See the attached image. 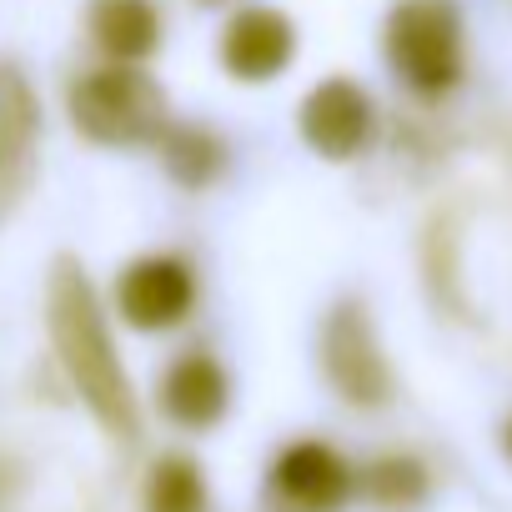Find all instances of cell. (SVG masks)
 Wrapping results in <instances>:
<instances>
[{"instance_id": "cell-2", "label": "cell", "mask_w": 512, "mask_h": 512, "mask_svg": "<svg viewBox=\"0 0 512 512\" xmlns=\"http://www.w3.org/2000/svg\"><path fill=\"white\" fill-rule=\"evenodd\" d=\"M387 66L417 96H442L462 81L467 31L452 0H397L387 16Z\"/></svg>"}, {"instance_id": "cell-8", "label": "cell", "mask_w": 512, "mask_h": 512, "mask_svg": "<svg viewBox=\"0 0 512 512\" xmlns=\"http://www.w3.org/2000/svg\"><path fill=\"white\" fill-rule=\"evenodd\" d=\"M292 56H297V26L272 6H246L221 31V66L246 86L277 81L292 66Z\"/></svg>"}, {"instance_id": "cell-13", "label": "cell", "mask_w": 512, "mask_h": 512, "mask_svg": "<svg viewBox=\"0 0 512 512\" xmlns=\"http://www.w3.org/2000/svg\"><path fill=\"white\" fill-rule=\"evenodd\" d=\"M146 512H206V477L191 457H161L146 477Z\"/></svg>"}, {"instance_id": "cell-1", "label": "cell", "mask_w": 512, "mask_h": 512, "mask_svg": "<svg viewBox=\"0 0 512 512\" xmlns=\"http://www.w3.org/2000/svg\"><path fill=\"white\" fill-rule=\"evenodd\" d=\"M46 322H51L56 357H61L66 377L76 382L81 402L96 412V422H101L111 437L136 442L141 417H136V397H131L126 367H121V357H116V342H111L101 297H96L91 277L81 272V262H71V256H61V262L51 267Z\"/></svg>"}, {"instance_id": "cell-15", "label": "cell", "mask_w": 512, "mask_h": 512, "mask_svg": "<svg viewBox=\"0 0 512 512\" xmlns=\"http://www.w3.org/2000/svg\"><path fill=\"white\" fill-rule=\"evenodd\" d=\"M502 447H507V457H512V422H507V432H502Z\"/></svg>"}, {"instance_id": "cell-11", "label": "cell", "mask_w": 512, "mask_h": 512, "mask_svg": "<svg viewBox=\"0 0 512 512\" xmlns=\"http://www.w3.org/2000/svg\"><path fill=\"white\" fill-rule=\"evenodd\" d=\"M86 26L111 61H146L161 46V16L151 0H91Z\"/></svg>"}, {"instance_id": "cell-9", "label": "cell", "mask_w": 512, "mask_h": 512, "mask_svg": "<svg viewBox=\"0 0 512 512\" xmlns=\"http://www.w3.org/2000/svg\"><path fill=\"white\" fill-rule=\"evenodd\" d=\"M226 402H231V382L221 372L216 357L206 352H186L171 362V372L161 377V407L176 427H191V432H206L226 417Z\"/></svg>"}, {"instance_id": "cell-3", "label": "cell", "mask_w": 512, "mask_h": 512, "mask_svg": "<svg viewBox=\"0 0 512 512\" xmlns=\"http://www.w3.org/2000/svg\"><path fill=\"white\" fill-rule=\"evenodd\" d=\"M66 106H71V126L96 146H141V141H156L166 126L161 86L131 61L86 71L71 86Z\"/></svg>"}, {"instance_id": "cell-12", "label": "cell", "mask_w": 512, "mask_h": 512, "mask_svg": "<svg viewBox=\"0 0 512 512\" xmlns=\"http://www.w3.org/2000/svg\"><path fill=\"white\" fill-rule=\"evenodd\" d=\"M156 146H161V166L171 171V181H181L191 191L196 186H211L216 171L226 166L221 136L206 131V126H191V121H166L161 136H156Z\"/></svg>"}, {"instance_id": "cell-14", "label": "cell", "mask_w": 512, "mask_h": 512, "mask_svg": "<svg viewBox=\"0 0 512 512\" xmlns=\"http://www.w3.org/2000/svg\"><path fill=\"white\" fill-rule=\"evenodd\" d=\"M362 487H367V497H372L377 507L407 512V507H417V502L427 497V472H422L417 457L392 452V457H377V462L362 472Z\"/></svg>"}, {"instance_id": "cell-6", "label": "cell", "mask_w": 512, "mask_h": 512, "mask_svg": "<svg viewBox=\"0 0 512 512\" xmlns=\"http://www.w3.org/2000/svg\"><path fill=\"white\" fill-rule=\"evenodd\" d=\"M297 121H302V141L327 161H352L377 136V106L347 76H327L322 86H312Z\"/></svg>"}, {"instance_id": "cell-5", "label": "cell", "mask_w": 512, "mask_h": 512, "mask_svg": "<svg viewBox=\"0 0 512 512\" xmlns=\"http://www.w3.org/2000/svg\"><path fill=\"white\" fill-rule=\"evenodd\" d=\"M116 307L136 332H171L196 307V272L171 251L141 256L116 282Z\"/></svg>"}, {"instance_id": "cell-4", "label": "cell", "mask_w": 512, "mask_h": 512, "mask_svg": "<svg viewBox=\"0 0 512 512\" xmlns=\"http://www.w3.org/2000/svg\"><path fill=\"white\" fill-rule=\"evenodd\" d=\"M322 372L332 392L352 407H387L392 402V367L382 357V342L367 322V307L337 302L322 327Z\"/></svg>"}, {"instance_id": "cell-10", "label": "cell", "mask_w": 512, "mask_h": 512, "mask_svg": "<svg viewBox=\"0 0 512 512\" xmlns=\"http://www.w3.org/2000/svg\"><path fill=\"white\" fill-rule=\"evenodd\" d=\"M41 136V101L21 66L0 61V181H21Z\"/></svg>"}, {"instance_id": "cell-7", "label": "cell", "mask_w": 512, "mask_h": 512, "mask_svg": "<svg viewBox=\"0 0 512 512\" xmlns=\"http://www.w3.org/2000/svg\"><path fill=\"white\" fill-rule=\"evenodd\" d=\"M357 477L327 442H292L267 477V497L277 512H342Z\"/></svg>"}]
</instances>
